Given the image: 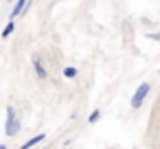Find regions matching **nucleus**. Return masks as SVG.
I'll use <instances>...</instances> for the list:
<instances>
[{
  "mask_svg": "<svg viewBox=\"0 0 160 149\" xmlns=\"http://www.w3.org/2000/svg\"><path fill=\"white\" fill-rule=\"evenodd\" d=\"M20 129H22V121L18 116V112L9 105L7 107V116H5V134L7 136H18Z\"/></svg>",
  "mask_w": 160,
  "mask_h": 149,
  "instance_id": "f257e3e1",
  "label": "nucleus"
},
{
  "mask_svg": "<svg viewBox=\"0 0 160 149\" xmlns=\"http://www.w3.org/2000/svg\"><path fill=\"white\" fill-rule=\"evenodd\" d=\"M149 90H151L149 81H145V83H140V86L136 88V92H134V97H132V107H134V110H138V107L145 103V99H147Z\"/></svg>",
  "mask_w": 160,
  "mask_h": 149,
  "instance_id": "f03ea898",
  "label": "nucleus"
},
{
  "mask_svg": "<svg viewBox=\"0 0 160 149\" xmlns=\"http://www.w3.org/2000/svg\"><path fill=\"white\" fill-rule=\"evenodd\" d=\"M29 2H31V0H16V5H13V11H11V20H13V18H18V16H22V13H27V7H29Z\"/></svg>",
  "mask_w": 160,
  "mask_h": 149,
  "instance_id": "7ed1b4c3",
  "label": "nucleus"
},
{
  "mask_svg": "<svg viewBox=\"0 0 160 149\" xmlns=\"http://www.w3.org/2000/svg\"><path fill=\"white\" fill-rule=\"evenodd\" d=\"M33 68H35V75L40 79H46V70H44V66H42V62H40L38 55H33Z\"/></svg>",
  "mask_w": 160,
  "mask_h": 149,
  "instance_id": "20e7f679",
  "label": "nucleus"
},
{
  "mask_svg": "<svg viewBox=\"0 0 160 149\" xmlns=\"http://www.w3.org/2000/svg\"><path fill=\"white\" fill-rule=\"evenodd\" d=\"M13 29H16V22H13V20H9V22H7V27L2 29V33H0V37H2V40H5V37H9V35L13 33Z\"/></svg>",
  "mask_w": 160,
  "mask_h": 149,
  "instance_id": "39448f33",
  "label": "nucleus"
},
{
  "mask_svg": "<svg viewBox=\"0 0 160 149\" xmlns=\"http://www.w3.org/2000/svg\"><path fill=\"white\" fill-rule=\"evenodd\" d=\"M44 138H46V134H38V136H33L31 140H27V142H24V147H33V145H38V142H42Z\"/></svg>",
  "mask_w": 160,
  "mask_h": 149,
  "instance_id": "423d86ee",
  "label": "nucleus"
},
{
  "mask_svg": "<svg viewBox=\"0 0 160 149\" xmlns=\"http://www.w3.org/2000/svg\"><path fill=\"white\" fill-rule=\"evenodd\" d=\"M64 77H66V79H75V77H77V68L66 66V68H64Z\"/></svg>",
  "mask_w": 160,
  "mask_h": 149,
  "instance_id": "0eeeda50",
  "label": "nucleus"
},
{
  "mask_svg": "<svg viewBox=\"0 0 160 149\" xmlns=\"http://www.w3.org/2000/svg\"><path fill=\"white\" fill-rule=\"evenodd\" d=\"M99 118H101V112H99V110H94V112L88 116V123H97Z\"/></svg>",
  "mask_w": 160,
  "mask_h": 149,
  "instance_id": "6e6552de",
  "label": "nucleus"
}]
</instances>
